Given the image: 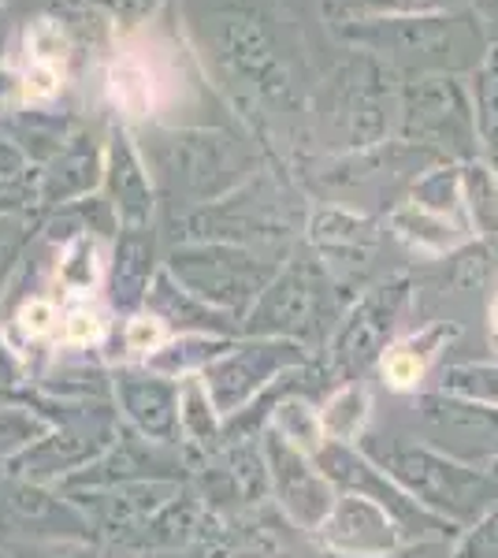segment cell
Listing matches in <instances>:
<instances>
[{"label": "cell", "instance_id": "6da1fadb", "mask_svg": "<svg viewBox=\"0 0 498 558\" xmlns=\"http://www.w3.org/2000/svg\"><path fill=\"white\" fill-rule=\"evenodd\" d=\"M60 283L68 287L71 294H89L94 291V283H97V254H94V246H89L86 239H78V242H71V250L63 254L60 260Z\"/></svg>", "mask_w": 498, "mask_h": 558}, {"label": "cell", "instance_id": "7a4b0ae2", "mask_svg": "<svg viewBox=\"0 0 498 558\" xmlns=\"http://www.w3.org/2000/svg\"><path fill=\"white\" fill-rule=\"evenodd\" d=\"M26 52H31V64H45V68H60L63 57H68V38H63L60 23L52 20H38L26 31Z\"/></svg>", "mask_w": 498, "mask_h": 558}, {"label": "cell", "instance_id": "3957f363", "mask_svg": "<svg viewBox=\"0 0 498 558\" xmlns=\"http://www.w3.org/2000/svg\"><path fill=\"white\" fill-rule=\"evenodd\" d=\"M112 94L123 108H131L134 116H142L153 101V83L146 75V68L138 64H120L112 71Z\"/></svg>", "mask_w": 498, "mask_h": 558}, {"label": "cell", "instance_id": "277c9868", "mask_svg": "<svg viewBox=\"0 0 498 558\" xmlns=\"http://www.w3.org/2000/svg\"><path fill=\"white\" fill-rule=\"evenodd\" d=\"M60 331L71 347H89L105 336V320H101V313L89 310V305H75V310H68V317L60 320Z\"/></svg>", "mask_w": 498, "mask_h": 558}, {"label": "cell", "instance_id": "5b68a950", "mask_svg": "<svg viewBox=\"0 0 498 558\" xmlns=\"http://www.w3.org/2000/svg\"><path fill=\"white\" fill-rule=\"evenodd\" d=\"M20 331L26 339H49L52 331H57V324H60V313H57V305H52L49 299H31L20 310Z\"/></svg>", "mask_w": 498, "mask_h": 558}, {"label": "cell", "instance_id": "8992f818", "mask_svg": "<svg viewBox=\"0 0 498 558\" xmlns=\"http://www.w3.org/2000/svg\"><path fill=\"white\" fill-rule=\"evenodd\" d=\"M384 373H387V380H391V387L405 391V387H413L424 376V362L416 354H410V350H394V354L384 357Z\"/></svg>", "mask_w": 498, "mask_h": 558}, {"label": "cell", "instance_id": "52a82bcc", "mask_svg": "<svg viewBox=\"0 0 498 558\" xmlns=\"http://www.w3.org/2000/svg\"><path fill=\"white\" fill-rule=\"evenodd\" d=\"M60 94V68L31 64L23 75V101H49Z\"/></svg>", "mask_w": 498, "mask_h": 558}, {"label": "cell", "instance_id": "ba28073f", "mask_svg": "<svg viewBox=\"0 0 498 558\" xmlns=\"http://www.w3.org/2000/svg\"><path fill=\"white\" fill-rule=\"evenodd\" d=\"M168 339V328L157 317H134L126 328V343L131 350H157Z\"/></svg>", "mask_w": 498, "mask_h": 558}, {"label": "cell", "instance_id": "9c48e42d", "mask_svg": "<svg viewBox=\"0 0 498 558\" xmlns=\"http://www.w3.org/2000/svg\"><path fill=\"white\" fill-rule=\"evenodd\" d=\"M23 97V78L12 75L8 68H0V105H12Z\"/></svg>", "mask_w": 498, "mask_h": 558}, {"label": "cell", "instance_id": "30bf717a", "mask_svg": "<svg viewBox=\"0 0 498 558\" xmlns=\"http://www.w3.org/2000/svg\"><path fill=\"white\" fill-rule=\"evenodd\" d=\"M15 153H12V146H8L4 138H0V175H12V168H15Z\"/></svg>", "mask_w": 498, "mask_h": 558}, {"label": "cell", "instance_id": "8fae6325", "mask_svg": "<svg viewBox=\"0 0 498 558\" xmlns=\"http://www.w3.org/2000/svg\"><path fill=\"white\" fill-rule=\"evenodd\" d=\"M491 324H495V331H498V302H495V310H491Z\"/></svg>", "mask_w": 498, "mask_h": 558}]
</instances>
